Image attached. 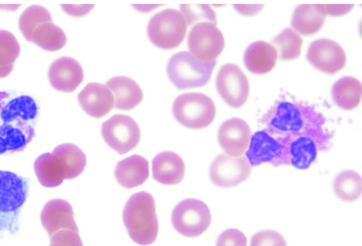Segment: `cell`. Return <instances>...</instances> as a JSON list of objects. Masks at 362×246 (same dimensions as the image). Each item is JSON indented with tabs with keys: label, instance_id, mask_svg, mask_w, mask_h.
Here are the masks:
<instances>
[{
	"label": "cell",
	"instance_id": "1",
	"mask_svg": "<svg viewBox=\"0 0 362 246\" xmlns=\"http://www.w3.org/2000/svg\"><path fill=\"white\" fill-rule=\"evenodd\" d=\"M264 131L275 141L278 154L274 166L307 169L318 151H328L333 136L325 127L326 119L313 106L280 101L261 119Z\"/></svg>",
	"mask_w": 362,
	"mask_h": 246
},
{
	"label": "cell",
	"instance_id": "2",
	"mask_svg": "<svg viewBox=\"0 0 362 246\" xmlns=\"http://www.w3.org/2000/svg\"><path fill=\"white\" fill-rule=\"evenodd\" d=\"M39 107L31 95L0 91V156L23 151L33 140Z\"/></svg>",
	"mask_w": 362,
	"mask_h": 246
},
{
	"label": "cell",
	"instance_id": "3",
	"mask_svg": "<svg viewBox=\"0 0 362 246\" xmlns=\"http://www.w3.org/2000/svg\"><path fill=\"white\" fill-rule=\"evenodd\" d=\"M86 165L82 150L73 144H63L52 153H45L34 162V171L40 183L45 187H55L64 180L79 176Z\"/></svg>",
	"mask_w": 362,
	"mask_h": 246
},
{
	"label": "cell",
	"instance_id": "4",
	"mask_svg": "<svg viewBox=\"0 0 362 246\" xmlns=\"http://www.w3.org/2000/svg\"><path fill=\"white\" fill-rule=\"evenodd\" d=\"M130 238L139 245L155 242L158 233V221L153 197L146 192L134 194L127 201L122 213Z\"/></svg>",
	"mask_w": 362,
	"mask_h": 246
},
{
	"label": "cell",
	"instance_id": "5",
	"mask_svg": "<svg viewBox=\"0 0 362 246\" xmlns=\"http://www.w3.org/2000/svg\"><path fill=\"white\" fill-rule=\"evenodd\" d=\"M29 190V180L0 170V238L19 230V216Z\"/></svg>",
	"mask_w": 362,
	"mask_h": 246
},
{
	"label": "cell",
	"instance_id": "6",
	"mask_svg": "<svg viewBox=\"0 0 362 246\" xmlns=\"http://www.w3.org/2000/svg\"><path fill=\"white\" fill-rule=\"evenodd\" d=\"M216 64V61L202 62L188 52H180L170 59L167 74L180 90L202 87L209 81Z\"/></svg>",
	"mask_w": 362,
	"mask_h": 246
},
{
	"label": "cell",
	"instance_id": "7",
	"mask_svg": "<svg viewBox=\"0 0 362 246\" xmlns=\"http://www.w3.org/2000/svg\"><path fill=\"white\" fill-rule=\"evenodd\" d=\"M176 120L189 129H199L209 126L216 116L214 101L202 93H186L176 98L173 105Z\"/></svg>",
	"mask_w": 362,
	"mask_h": 246
},
{
	"label": "cell",
	"instance_id": "8",
	"mask_svg": "<svg viewBox=\"0 0 362 246\" xmlns=\"http://www.w3.org/2000/svg\"><path fill=\"white\" fill-rule=\"evenodd\" d=\"M187 29V25L182 13L167 8L152 16L148 24L147 34L154 45L170 49L182 42Z\"/></svg>",
	"mask_w": 362,
	"mask_h": 246
},
{
	"label": "cell",
	"instance_id": "9",
	"mask_svg": "<svg viewBox=\"0 0 362 246\" xmlns=\"http://www.w3.org/2000/svg\"><path fill=\"white\" fill-rule=\"evenodd\" d=\"M211 212L207 205L197 199H186L176 205L171 215L175 230L187 238L202 235L209 227Z\"/></svg>",
	"mask_w": 362,
	"mask_h": 246
},
{
	"label": "cell",
	"instance_id": "10",
	"mask_svg": "<svg viewBox=\"0 0 362 246\" xmlns=\"http://www.w3.org/2000/svg\"><path fill=\"white\" fill-rule=\"evenodd\" d=\"M187 45L189 53L197 60L209 63L215 62L225 47L223 33L211 22H199L190 30Z\"/></svg>",
	"mask_w": 362,
	"mask_h": 246
},
{
	"label": "cell",
	"instance_id": "11",
	"mask_svg": "<svg viewBox=\"0 0 362 246\" xmlns=\"http://www.w3.org/2000/svg\"><path fill=\"white\" fill-rule=\"evenodd\" d=\"M105 142L118 154L122 155L134 148L139 144L141 132L135 120L124 115H115L101 127Z\"/></svg>",
	"mask_w": 362,
	"mask_h": 246
},
{
	"label": "cell",
	"instance_id": "12",
	"mask_svg": "<svg viewBox=\"0 0 362 246\" xmlns=\"http://www.w3.org/2000/svg\"><path fill=\"white\" fill-rule=\"evenodd\" d=\"M216 86L221 98L233 108L242 107L248 99L249 81L241 68L235 64L227 63L221 67Z\"/></svg>",
	"mask_w": 362,
	"mask_h": 246
},
{
	"label": "cell",
	"instance_id": "13",
	"mask_svg": "<svg viewBox=\"0 0 362 246\" xmlns=\"http://www.w3.org/2000/svg\"><path fill=\"white\" fill-rule=\"evenodd\" d=\"M252 165L245 156L233 157L221 153L213 160L209 169L211 182L219 187L239 185L250 175Z\"/></svg>",
	"mask_w": 362,
	"mask_h": 246
},
{
	"label": "cell",
	"instance_id": "14",
	"mask_svg": "<svg viewBox=\"0 0 362 246\" xmlns=\"http://www.w3.org/2000/svg\"><path fill=\"white\" fill-rule=\"evenodd\" d=\"M307 59L315 69L333 75L346 65V54L343 47L327 38L314 40L309 46Z\"/></svg>",
	"mask_w": 362,
	"mask_h": 246
},
{
	"label": "cell",
	"instance_id": "15",
	"mask_svg": "<svg viewBox=\"0 0 362 246\" xmlns=\"http://www.w3.org/2000/svg\"><path fill=\"white\" fill-rule=\"evenodd\" d=\"M252 131L243 119L230 118L222 123L218 130V141L226 154L238 157L247 150Z\"/></svg>",
	"mask_w": 362,
	"mask_h": 246
},
{
	"label": "cell",
	"instance_id": "16",
	"mask_svg": "<svg viewBox=\"0 0 362 246\" xmlns=\"http://www.w3.org/2000/svg\"><path fill=\"white\" fill-rule=\"evenodd\" d=\"M48 79L55 90L72 93L83 80V68L71 57H59L51 64L48 70Z\"/></svg>",
	"mask_w": 362,
	"mask_h": 246
},
{
	"label": "cell",
	"instance_id": "17",
	"mask_svg": "<svg viewBox=\"0 0 362 246\" xmlns=\"http://www.w3.org/2000/svg\"><path fill=\"white\" fill-rule=\"evenodd\" d=\"M40 220L49 237L62 230L79 233L73 208L66 200L62 199L49 201L41 211Z\"/></svg>",
	"mask_w": 362,
	"mask_h": 246
},
{
	"label": "cell",
	"instance_id": "18",
	"mask_svg": "<svg viewBox=\"0 0 362 246\" xmlns=\"http://www.w3.org/2000/svg\"><path fill=\"white\" fill-rule=\"evenodd\" d=\"M81 107L88 115L101 118L113 108V95L107 86L98 83H88L78 95Z\"/></svg>",
	"mask_w": 362,
	"mask_h": 246
},
{
	"label": "cell",
	"instance_id": "19",
	"mask_svg": "<svg viewBox=\"0 0 362 246\" xmlns=\"http://www.w3.org/2000/svg\"><path fill=\"white\" fill-rule=\"evenodd\" d=\"M185 165L182 158L173 151H163L152 160V173L155 180L162 184L180 183L185 175Z\"/></svg>",
	"mask_w": 362,
	"mask_h": 246
},
{
	"label": "cell",
	"instance_id": "20",
	"mask_svg": "<svg viewBox=\"0 0 362 246\" xmlns=\"http://www.w3.org/2000/svg\"><path fill=\"white\" fill-rule=\"evenodd\" d=\"M148 176V160L136 154L120 160L115 170L117 182L127 189H132L143 184Z\"/></svg>",
	"mask_w": 362,
	"mask_h": 246
},
{
	"label": "cell",
	"instance_id": "21",
	"mask_svg": "<svg viewBox=\"0 0 362 246\" xmlns=\"http://www.w3.org/2000/svg\"><path fill=\"white\" fill-rule=\"evenodd\" d=\"M277 59L278 54L274 47L262 40L250 44L244 54L246 68L257 75H264L272 71Z\"/></svg>",
	"mask_w": 362,
	"mask_h": 246
},
{
	"label": "cell",
	"instance_id": "22",
	"mask_svg": "<svg viewBox=\"0 0 362 246\" xmlns=\"http://www.w3.org/2000/svg\"><path fill=\"white\" fill-rule=\"evenodd\" d=\"M106 86L113 95L114 107L117 110H132L143 99V92L140 86L129 77H113L107 82Z\"/></svg>",
	"mask_w": 362,
	"mask_h": 246
},
{
	"label": "cell",
	"instance_id": "23",
	"mask_svg": "<svg viewBox=\"0 0 362 246\" xmlns=\"http://www.w3.org/2000/svg\"><path fill=\"white\" fill-rule=\"evenodd\" d=\"M325 20L326 16L317 4H300L293 13L291 26L297 33L308 36L317 33Z\"/></svg>",
	"mask_w": 362,
	"mask_h": 246
},
{
	"label": "cell",
	"instance_id": "24",
	"mask_svg": "<svg viewBox=\"0 0 362 246\" xmlns=\"http://www.w3.org/2000/svg\"><path fill=\"white\" fill-rule=\"evenodd\" d=\"M361 94V83L352 76L341 78L335 82L332 88V96L335 104L346 110H353L358 106Z\"/></svg>",
	"mask_w": 362,
	"mask_h": 246
},
{
	"label": "cell",
	"instance_id": "25",
	"mask_svg": "<svg viewBox=\"0 0 362 246\" xmlns=\"http://www.w3.org/2000/svg\"><path fill=\"white\" fill-rule=\"evenodd\" d=\"M66 40V35L60 27L52 22H47L35 28L30 42L46 51L54 52L62 49Z\"/></svg>",
	"mask_w": 362,
	"mask_h": 246
},
{
	"label": "cell",
	"instance_id": "26",
	"mask_svg": "<svg viewBox=\"0 0 362 246\" xmlns=\"http://www.w3.org/2000/svg\"><path fill=\"white\" fill-rule=\"evenodd\" d=\"M335 195L345 202L358 200L362 193V179L361 175L354 170H344L338 174L333 182Z\"/></svg>",
	"mask_w": 362,
	"mask_h": 246
},
{
	"label": "cell",
	"instance_id": "27",
	"mask_svg": "<svg viewBox=\"0 0 362 246\" xmlns=\"http://www.w3.org/2000/svg\"><path fill=\"white\" fill-rule=\"evenodd\" d=\"M279 58L283 61L293 60L299 57L303 40L292 28L284 29L272 41Z\"/></svg>",
	"mask_w": 362,
	"mask_h": 246
},
{
	"label": "cell",
	"instance_id": "28",
	"mask_svg": "<svg viewBox=\"0 0 362 246\" xmlns=\"http://www.w3.org/2000/svg\"><path fill=\"white\" fill-rule=\"evenodd\" d=\"M21 52L20 45L9 31L0 30V78L8 76Z\"/></svg>",
	"mask_w": 362,
	"mask_h": 246
},
{
	"label": "cell",
	"instance_id": "29",
	"mask_svg": "<svg viewBox=\"0 0 362 246\" xmlns=\"http://www.w3.org/2000/svg\"><path fill=\"white\" fill-rule=\"evenodd\" d=\"M47 22H52L49 11L42 6L31 5L21 13L18 27L24 37L31 42V37L35 28Z\"/></svg>",
	"mask_w": 362,
	"mask_h": 246
},
{
	"label": "cell",
	"instance_id": "30",
	"mask_svg": "<svg viewBox=\"0 0 362 246\" xmlns=\"http://www.w3.org/2000/svg\"><path fill=\"white\" fill-rule=\"evenodd\" d=\"M180 12L184 16L187 25H191L194 23L211 22L216 24V12L209 5H181Z\"/></svg>",
	"mask_w": 362,
	"mask_h": 246
},
{
	"label": "cell",
	"instance_id": "31",
	"mask_svg": "<svg viewBox=\"0 0 362 246\" xmlns=\"http://www.w3.org/2000/svg\"><path fill=\"white\" fill-rule=\"evenodd\" d=\"M250 246H287V244L279 233L265 230L257 233L252 237Z\"/></svg>",
	"mask_w": 362,
	"mask_h": 246
},
{
	"label": "cell",
	"instance_id": "32",
	"mask_svg": "<svg viewBox=\"0 0 362 246\" xmlns=\"http://www.w3.org/2000/svg\"><path fill=\"white\" fill-rule=\"evenodd\" d=\"M49 238V246H83L79 233L70 230L56 232Z\"/></svg>",
	"mask_w": 362,
	"mask_h": 246
},
{
	"label": "cell",
	"instance_id": "33",
	"mask_svg": "<svg viewBox=\"0 0 362 246\" xmlns=\"http://www.w3.org/2000/svg\"><path fill=\"white\" fill-rule=\"evenodd\" d=\"M216 246H247V238L240 230L230 228L218 236Z\"/></svg>",
	"mask_w": 362,
	"mask_h": 246
},
{
	"label": "cell",
	"instance_id": "34",
	"mask_svg": "<svg viewBox=\"0 0 362 246\" xmlns=\"http://www.w3.org/2000/svg\"><path fill=\"white\" fill-rule=\"evenodd\" d=\"M318 8L325 15L332 16H344L354 8V4H317Z\"/></svg>",
	"mask_w": 362,
	"mask_h": 246
},
{
	"label": "cell",
	"instance_id": "35",
	"mask_svg": "<svg viewBox=\"0 0 362 246\" xmlns=\"http://www.w3.org/2000/svg\"><path fill=\"white\" fill-rule=\"evenodd\" d=\"M62 9L69 15L75 17L83 16L88 14L94 7L93 4H63L61 5Z\"/></svg>",
	"mask_w": 362,
	"mask_h": 246
},
{
	"label": "cell",
	"instance_id": "36",
	"mask_svg": "<svg viewBox=\"0 0 362 246\" xmlns=\"http://www.w3.org/2000/svg\"><path fill=\"white\" fill-rule=\"evenodd\" d=\"M264 4H234L235 9L241 15L252 16L258 14L264 8Z\"/></svg>",
	"mask_w": 362,
	"mask_h": 246
},
{
	"label": "cell",
	"instance_id": "37",
	"mask_svg": "<svg viewBox=\"0 0 362 246\" xmlns=\"http://www.w3.org/2000/svg\"><path fill=\"white\" fill-rule=\"evenodd\" d=\"M134 8H136V10L141 11V12H148L151 10H153L156 7L159 6V5H134Z\"/></svg>",
	"mask_w": 362,
	"mask_h": 246
}]
</instances>
